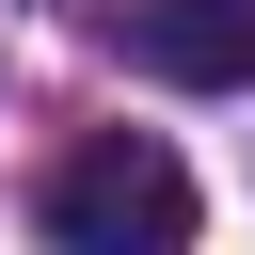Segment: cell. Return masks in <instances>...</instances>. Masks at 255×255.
I'll use <instances>...</instances> for the list:
<instances>
[{
    "mask_svg": "<svg viewBox=\"0 0 255 255\" xmlns=\"http://www.w3.org/2000/svg\"><path fill=\"white\" fill-rule=\"evenodd\" d=\"M128 64L175 96H239L255 80V0H128Z\"/></svg>",
    "mask_w": 255,
    "mask_h": 255,
    "instance_id": "cell-2",
    "label": "cell"
},
{
    "mask_svg": "<svg viewBox=\"0 0 255 255\" xmlns=\"http://www.w3.org/2000/svg\"><path fill=\"white\" fill-rule=\"evenodd\" d=\"M48 239H80V255H175L191 239V175L143 128H96L80 159H48Z\"/></svg>",
    "mask_w": 255,
    "mask_h": 255,
    "instance_id": "cell-1",
    "label": "cell"
}]
</instances>
